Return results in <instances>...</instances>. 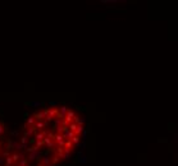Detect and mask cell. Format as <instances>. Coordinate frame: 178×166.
Listing matches in <instances>:
<instances>
[{"label":"cell","mask_w":178,"mask_h":166,"mask_svg":"<svg viewBox=\"0 0 178 166\" xmlns=\"http://www.w3.org/2000/svg\"><path fill=\"white\" fill-rule=\"evenodd\" d=\"M85 130V119L77 110L51 105L27 116L16 141L30 166H60L81 147Z\"/></svg>","instance_id":"cell-1"},{"label":"cell","mask_w":178,"mask_h":166,"mask_svg":"<svg viewBox=\"0 0 178 166\" xmlns=\"http://www.w3.org/2000/svg\"><path fill=\"white\" fill-rule=\"evenodd\" d=\"M0 166H30L16 138H12L8 128L1 120H0Z\"/></svg>","instance_id":"cell-2"}]
</instances>
